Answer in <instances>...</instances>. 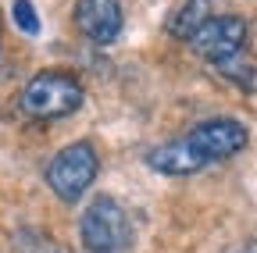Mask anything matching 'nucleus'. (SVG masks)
<instances>
[{"instance_id":"obj_1","label":"nucleus","mask_w":257,"mask_h":253,"mask_svg":"<svg viewBox=\"0 0 257 253\" xmlns=\"http://www.w3.org/2000/svg\"><path fill=\"white\" fill-rule=\"evenodd\" d=\"M86 100V89L72 72H61V68H47L36 72L18 93V111L32 121H57V118H68L82 107Z\"/></svg>"},{"instance_id":"obj_2","label":"nucleus","mask_w":257,"mask_h":253,"mask_svg":"<svg viewBox=\"0 0 257 253\" xmlns=\"http://www.w3.org/2000/svg\"><path fill=\"white\" fill-rule=\"evenodd\" d=\"M96 171H100V153H96L93 143L79 139V143H68L64 150L54 153L43 178L61 203H79L89 193V185L96 182Z\"/></svg>"},{"instance_id":"obj_3","label":"nucleus","mask_w":257,"mask_h":253,"mask_svg":"<svg viewBox=\"0 0 257 253\" xmlns=\"http://www.w3.org/2000/svg\"><path fill=\"white\" fill-rule=\"evenodd\" d=\"M79 235L89 253H121L133 242V221L114 196H96L79 217Z\"/></svg>"},{"instance_id":"obj_4","label":"nucleus","mask_w":257,"mask_h":253,"mask_svg":"<svg viewBox=\"0 0 257 253\" xmlns=\"http://www.w3.org/2000/svg\"><path fill=\"white\" fill-rule=\"evenodd\" d=\"M182 139L211 168L218 161H229V157L243 153L246 143H250V132H246V125L239 118H207L200 125H193V132H186Z\"/></svg>"},{"instance_id":"obj_5","label":"nucleus","mask_w":257,"mask_h":253,"mask_svg":"<svg viewBox=\"0 0 257 253\" xmlns=\"http://www.w3.org/2000/svg\"><path fill=\"white\" fill-rule=\"evenodd\" d=\"M189 47L197 50L200 57H207L211 65L229 61V57L246 50V22L239 15H214V18H207L197 33H193Z\"/></svg>"},{"instance_id":"obj_6","label":"nucleus","mask_w":257,"mask_h":253,"mask_svg":"<svg viewBox=\"0 0 257 253\" xmlns=\"http://www.w3.org/2000/svg\"><path fill=\"white\" fill-rule=\"evenodd\" d=\"M75 25L89 43L111 47L125 29L121 0H79L75 4Z\"/></svg>"},{"instance_id":"obj_7","label":"nucleus","mask_w":257,"mask_h":253,"mask_svg":"<svg viewBox=\"0 0 257 253\" xmlns=\"http://www.w3.org/2000/svg\"><path fill=\"white\" fill-rule=\"evenodd\" d=\"M147 164H150L157 175H197V171L207 168L200 157L189 150L186 139H175V143H165V146H154V150L147 153Z\"/></svg>"},{"instance_id":"obj_8","label":"nucleus","mask_w":257,"mask_h":253,"mask_svg":"<svg viewBox=\"0 0 257 253\" xmlns=\"http://www.w3.org/2000/svg\"><path fill=\"white\" fill-rule=\"evenodd\" d=\"M207 18H214V0H182V4L172 11V18H168V33L175 40L189 43L193 33H197Z\"/></svg>"},{"instance_id":"obj_9","label":"nucleus","mask_w":257,"mask_h":253,"mask_svg":"<svg viewBox=\"0 0 257 253\" xmlns=\"http://www.w3.org/2000/svg\"><path fill=\"white\" fill-rule=\"evenodd\" d=\"M218 75H225L229 82H236L239 89H253L257 86V68H253V61L246 57V50L243 54H236V57H229V61H218Z\"/></svg>"},{"instance_id":"obj_10","label":"nucleus","mask_w":257,"mask_h":253,"mask_svg":"<svg viewBox=\"0 0 257 253\" xmlns=\"http://www.w3.org/2000/svg\"><path fill=\"white\" fill-rule=\"evenodd\" d=\"M11 246H15V253H61V246L40 228H18Z\"/></svg>"},{"instance_id":"obj_11","label":"nucleus","mask_w":257,"mask_h":253,"mask_svg":"<svg viewBox=\"0 0 257 253\" xmlns=\"http://www.w3.org/2000/svg\"><path fill=\"white\" fill-rule=\"evenodd\" d=\"M11 18L18 25V33L40 36V15H36V8H32V0H15V4H11Z\"/></svg>"},{"instance_id":"obj_12","label":"nucleus","mask_w":257,"mask_h":253,"mask_svg":"<svg viewBox=\"0 0 257 253\" xmlns=\"http://www.w3.org/2000/svg\"><path fill=\"white\" fill-rule=\"evenodd\" d=\"M236 253H257V246H243V249H236Z\"/></svg>"}]
</instances>
